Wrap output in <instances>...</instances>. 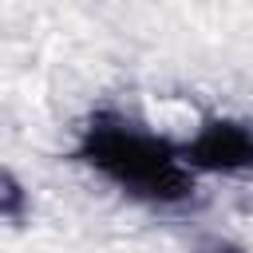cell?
Masks as SVG:
<instances>
[{"mask_svg": "<svg viewBox=\"0 0 253 253\" xmlns=\"http://www.w3.org/2000/svg\"><path fill=\"white\" fill-rule=\"evenodd\" d=\"M75 158L138 202L182 206L194 198V174L182 162V146L142 130L119 111H99L87 119Z\"/></svg>", "mask_w": 253, "mask_h": 253, "instance_id": "6da1fadb", "label": "cell"}, {"mask_svg": "<svg viewBox=\"0 0 253 253\" xmlns=\"http://www.w3.org/2000/svg\"><path fill=\"white\" fill-rule=\"evenodd\" d=\"M0 210H4L8 221H20L24 217V190H20V182H16L12 170L4 174V202H0Z\"/></svg>", "mask_w": 253, "mask_h": 253, "instance_id": "3957f363", "label": "cell"}, {"mask_svg": "<svg viewBox=\"0 0 253 253\" xmlns=\"http://www.w3.org/2000/svg\"><path fill=\"white\" fill-rule=\"evenodd\" d=\"M198 253H245V249L233 245V241H225V237H202L198 241Z\"/></svg>", "mask_w": 253, "mask_h": 253, "instance_id": "277c9868", "label": "cell"}, {"mask_svg": "<svg viewBox=\"0 0 253 253\" xmlns=\"http://www.w3.org/2000/svg\"><path fill=\"white\" fill-rule=\"evenodd\" d=\"M182 162L190 170H253V123L206 119L202 130L182 142Z\"/></svg>", "mask_w": 253, "mask_h": 253, "instance_id": "7a4b0ae2", "label": "cell"}]
</instances>
